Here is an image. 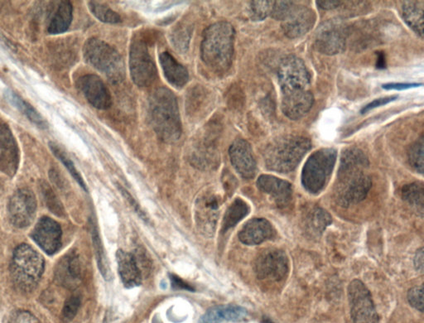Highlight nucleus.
<instances>
[{"label":"nucleus","mask_w":424,"mask_h":323,"mask_svg":"<svg viewBox=\"0 0 424 323\" xmlns=\"http://www.w3.org/2000/svg\"><path fill=\"white\" fill-rule=\"evenodd\" d=\"M421 84H417V83H388L383 86V88L386 90H406L409 88H414V87H418Z\"/></svg>","instance_id":"de8ad7c7"},{"label":"nucleus","mask_w":424,"mask_h":323,"mask_svg":"<svg viewBox=\"0 0 424 323\" xmlns=\"http://www.w3.org/2000/svg\"><path fill=\"white\" fill-rule=\"evenodd\" d=\"M119 189L122 195H123L128 203L131 205V207H133L135 212L137 213V215L141 218L142 220L148 221V217L146 213L143 212L142 208L137 203L136 200H134L132 196L127 191L124 187H119Z\"/></svg>","instance_id":"c03bdc74"},{"label":"nucleus","mask_w":424,"mask_h":323,"mask_svg":"<svg viewBox=\"0 0 424 323\" xmlns=\"http://www.w3.org/2000/svg\"><path fill=\"white\" fill-rule=\"evenodd\" d=\"M8 208L12 224L17 228H24L32 224L36 215V196L31 190L19 189L12 196Z\"/></svg>","instance_id":"ddd939ff"},{"label":"nucleus","mask_w":424,"mask_h":323,"mask_svg":"<svg viewBox=\"0 0 424 323\" xmlns=\"http://www.w3.org/2000/svg\"><path fill=\"white\" fill-rule=\"evenodd\" d=\"M288 259L285 252L269 249L257 257L255 273L261 281H281L288 273Z\"/></svg>","instance_id":"f8f14e48"},{"label":"nucleus","mask_w":424,"mask_h":323,"mask_svg":"<svg viewBox=\"0 0 424 323\" xmlns=\"http://www.w3.org/2000/svg\"><path fill=\"white\" fill-rule=\"evenodd\" d=\"M295 3L292 1H273L270 16L276 20H283L291 10Z\"/></svg>","instance_id":"a19ab883"},{"label":"nucleus","mask_w":424,"mask_h":323,"mask_svg":"<svg viewBox=\"0 0 424 323\" xmlns=\"http://www.w3.org/2000/svg\"><path fill=\"white\" fill-rule=\"evenodd\" d=\"M342 3V1H327V0L317 1L318 7L324 10H334V8L339 7Z\"/></svg>","instance_id":"09e8293b"},{"label":"nucleus","mask_w":424,"mask_h":323,"mask_svg":"<svg viewBox=\"0 0 424 323\" xmlns=\"http://www.w3.org/2000/svg\"><path fill=\"white\" fill-rule=\"evenodd\" d=\"M257 187L263 193L272 196L279 207H285L291 202L292 187L288 181L274 176L261 175L258 178Z\"/></svg>","instance_id":"6ab92c4d"},{"label":"nucleus","mask_w":424,"mask_h":323,"mask_svg":"<svg viewBox=\"0 0 424 323\" xmlns=\"http://www.w3.org/2000/svg\"><path fill=\"white\" fill-rule=\"evenodd\" d=\"M409 303L418 311H423V286L414 287L408 292Z\"/></svg>","instance_id":"79ce46f5"},{"label":"nucleus","mask_w":424,"mask_h":323,"mask_svg":"<svg viewBox=\"0 0 424 323\" xmlns=\"http://www.w3.org/2000/svg\"><path fill=\"white\" fill-rule=\"evenodd\" d=\"M247 316L246 309L236 305H221L207 310L198 323H221L223 322H238Z\"/></svg>","instance_id":"a878e982"},{"label":"nucleus","mask_w":424,"mask_h":323,"mask_svg":"<svg viewBox=\"0 0 424 323\" xmlns=\"http://www.w3.org/2000/svg\"><path fill=\"white\" fill-rule=\"evenodd\" d=\"M4 97L7 102L17 109V111L23 113L27 119L33 124L38 126L39 129H47V121L43 118L40 113L35 109L31 104L26 102L15 90H6L4 91Z\"/></svg>","instance_id":"bb28decb"},{"label":"nucleus","mask_w":424,"mask_h":323,"mask_svg":"<svg viewBox=\"0 0 424 323\" xmlns=\"http://www.w3.org/2000/svg\"><path fill=\"white\" fill-rule=\"evenodd\" d=\"M397 98V95H395V97H384L375 100L374 102H370V104H367L366 107L363 108L361 110V113H366L367 112L373 110V109L386 106V104L393 102V100H395Z\"/></svg>","instance_id":"a18cd8bd"},{"label":"nucleus","mask_w":424,"mask_h":323,"mask_svg":"<svg viewBox=\"0 0 424 323\" xmlns=\"http://www.w3.org/2000/svg\"><path fill=\"white\" fill-rule=\"evenodd\" d=\"M191 33L190 29L186 26L178 25V27L174 28L170 39H171L175 49L182 54L189 49Z\"/></svg>","instance_id":"e433bc0d"},{"label":"nucleus","mask_w":424,"mask_h":323,"mask_svg":"<svg viewBox=\"0 0 424 323\" xmlns=\"http://www.w3.org/2000/svg\"><path fill=\"white\" fill-rule=\"evenodd\" d=\"M338 152L334 148H322L309 157L301 171V184L311 194L325 189L335 167Z\"/></svg>","instance_id":"0eeeda50"},{"label":"nucleus","mask_w":424,"mask_h":323,"mask_svg":"<svg viewBox=\"0 0 424 323\" xmlns=\"http://www.w3.org/2000/svg\"><path fill=\"white\" fill-rule=\"evenodd\" d=\"M45 269V259L31 246L24 244L15 249L10 274L16 289L24 292L33 291L40 281Z\"/></svg>","instance_id":"39448f33"},{"label":"nucleus","mask_w":424,"mask_h":323,"mask_svg":"<svg viewBox=\"0 0 424 323\" xmlns=\"http://www.w3.org/2000/svg\"><path fill=\"white\" fill-rule=\"evenodd\" d=\"M414 266L418 271H423V249L421 248L414 257Z\"/></svg>","instance_id":"8fccbe9b"},{"label":"nucleus","mask_w":424,"mask_h":323,"mask_svg":"<svg viewBox=\"0 0 424 323\" xmlns=\"http://www.w3.org/2000/svg\"><path fill=\"white\" fill-rule=\"evenodd\" d=\"M250 207L242 199H235L233 204L227 209L222 222V231L233 228L239 222L244 219L250 213Z\"/></svg>","instance_id":"c756f323"},{"label":"nucleus","mask_w":424,"mask_h":323,"mask_svg":"<svg viewBox=\"0 0 424 323\" xmlns=\"http://www.w3.org/2000/svg\"><path fill=\"white\" fill-rule=\"evenodd\" d=\"M313 103V95L309 90L296 91L283 95L282 111L288 119L297 120L307 115Z\"/></svg>","instance_id":"aec40b11"},{"label":"nucleus","mask_w":424,"mask_h":323,"mask_svg":"<svg viewBox=\"0 0 424 323\" xmlns=\"http://www.w3.org/2000/svg\"><path fill=\"white\" fill-rule=\"evenodd\" d=\"M118 271L122 283L127 289H132L141 285L142 273L138 265L136 257L131 253L119 250L116 253Z\"/></svg>","instance_id":"5701e85b"},{"label":"nucleus","mask_w":424,"mask_h":323,"mask_svg":"<svg viewBox=\"0 0 424 323\" xmlns=\"http://www.w3.org/2000/svg\"><path fill=\"white\" fill-rule=\"evenodd\" d=\"M170 279H171L172 287L174 290L194 291V287H191L189 283L182 281V278L177 276V275H170Z\"/></svg>","instance_id":"49530a36"},{"label":"nucleus","mask_w":424,"mask_h":323,"mask_svg":"<svg viewBox=\"0 0 424 323\" xmlns=\"http://www.w3.org/2000/svg\"><path fill=\"white\" fill-rule=\"evenodd\" d=\"M369 160L362 150L350 148L343 151L335 186V198L343 207L361 203L366 198L372 185L366 173Z\"/></svg>","instance_id":"f257e3e1"},{"label":"nucleus","mask_w":424,"mask_h":323,"mask_svg":"<svg viewBox=\"0 0 424 323\" xmlns=\"http://www.w3.org/2000/svg\"><path fill=\"white\" fill-rule=\"evenodd\" d=\"M423 136H421L416 142L414 143L408 151V159L411 167L415 171L421 174L423 173Z\"/></svg>","instance_id":"c9c22d12"},{"label":"nucleus","mask_w":424,"mask_h":323,"mask_svg":"<svg viewBox=\"0 0 424 323\" xmlns=\"http://www.w3.org/2000/svg\"><path fill=\"white\" fill-rule=\"evenodd\" d=\"M19 148L10 126L0 123V171L13 178L19 169Z\"/></svg>","instance_id":"4468645a"},{"label":"nucleus","mask_w":424,"mask_h":323,"mask_svg":"<svg viewBox=\"0 0 424 323\" xmlns=\"http://www.w3.org/2000/svg\"><path fill=\"white\" fill-rule=\"evenodd\" d=\"M278 77L283 95L307 90L311 76L303 60L291 55L282 61Z\"/></svg>","instance_id":"9b49d317"},{"label":"nucleus","mask_w":424,"mask_h":323,"mask_svg":"<svg viewBox=\"0 0 424 323\" xmlns=\"http://www.w3.org/2000/svg\"><path fill=\"white\" fill-rule=\"evenodd\" d=\"M274 228L270 222L263 218H255L248 221L239 233V239L246 246H258L273 237Z\"/></svg>","instance_id":"4be33fe9"},{"label":"nucleus","mask_w":424,"mask_h":323,"mask_svg":"<svg viewBox=\"0 0 424 323\" xmlns=\"http://www.w3.org/2000/svg\"><path fill=\"white\" fill-rule=\"evenodd\" d=\"M41 193L45 199V202L47 207L52 212H54L56 216H64L65 212L62 204L59 202V200L56 198L54 191L52 190L49 185L46 182L41 183L40 186Z\"/></svg>","instance_id":"4c0bfd02"},{"label":"nucleus","mask_w":424,"mask_h":323,"mask_svg":"<svg viewBox=\"0 0 424 323\" xmlns=\"http://www.w3.org/2000/svg\"><path fill=\"white\" fill-rule=\"evenodd\" d=\"M129 70L134 84L139 87L150 86L157 79L156 65L144 39L136 38L131 43Z\"/></svg>","instance_id":"6e6552de"},{"label":"nucleus","mask_w":424,"mask_h":323,"mask_svg":"<svg viewBox=\"0 0 424 323\" xmlns=\"http://www.w3.org/2000/svg\"><path fill=\"white\" fill-rule=\"evenodd\" d=\"M55 275L56 281L67 287H75L80 283L81 265L76 253H70L59 261Z\"/></svg>","instance_id":"b1692460"},{"label":"nucleus","mask_w":424,"mask_h":323,"mask_svg":"<svg viewBox=\"0 0 424 323\" xmlns=\"http://www.w3.org/2000/svg\"><path fill=\"white\" fill-rule=\"evenodd\" d=\"M93 239L100 271L106 281H111L112 279L111 265L109 264L107 255L104 252L102 239H100L98 231L94 226H93Z\"/></svg>","instance_id":"2f4dec72"},{"label":"nucleus","mask_w":424,"mask_h":323,"mask_svg":"<svg viewBox=\"0 0 424 323\" xmlns=\"http://www.w3.org/2000/svg\"><path fill=\"white\" fill-rule=\"evenodd\" d=\"M307 223L309 230L313 234L321 235L327 226L331 223V218L329 213L322 208L317 207L309 214Z\"/></svg>","instance_id":"473e14b6"},{"label":"nucleus","mask_w":424,"mask_h":323,"mask_svg":"<svg viewBox=\"0 0 424 323\" xmlns=\"http://www.w3.org/2000/svg\"><path fill=\"white\" fill-rule=\"evenodd\" d=\"M377 68L379 69H383L386 68V58H384V54L383 52H379L377 54Z\"/></svg>","instance_id":"3c124183"},{"label":"nucleus","mask_w":424,"mask_h":323,"mask_svg":"<svg viewBox=\"0 0 424 323\" xmlns=\"http://www.w3.org/2000/svg\"><path fill=\"white\" fill-rule=\"evenodd\" d=\"M423 1H406L402 8L405 23L421 38H423Z\"/></svg>","instance_id":"c85d7f7f"},{"label":"nucleus","mask_w":424,"mask_h":323,"mask_svg":"<svg viewBox=\"0 0 424 323\" xmlns=\"http://www.w3.org/2000/svg\"><path fill=\"white\" fill-rule=\"evenodd\" d=\"M264 323H273V322H270L269 320H266L264 321Z\"/></svg>","instance_id":"603ef678"},{"label":"nucleus","mask_w":424,"mask_h":323,"mask_svg":"<svg viewBox=\"0 0 424 323\" xmlns=\"http://www.w3.org/2000/svg\"><path fill=\"white\" fill-rule=\"evenodd\" d=\"M48 145H49L52 154L56 157V159L62 162L63 164L68 170V172L71 173V175L78 182V184L80 185L83 189L87 191L84 179L82 178L80 173L77 171V169L75 167V165H74L71 159H70L69 157L65 155V152L62 150V148L56 145V143L49 142L48 143Z\"/></svg>","instance_id":"72a5a7b5"},{"label":"nucleus","mask_w":424,"mask_h":323,"mask_svg":"<svg viewBox=\"0 0 424 323\" xmlns=\"http://www.w3.org/2000/svg\"><path fill=\"white\" fill-rule=\"evenodd\" d=\"M219 214V202L215 196H205L196 204V219L205 235H212Z\"/></svg>","instance_id":"412c9836"},{"label":"nucleus","mask_w":424,"mask_h":323,"mask_svg":"<svg viewBox=\"0 0 424 323\" xmlns=\"http://www.w3.org/2000/svg\"><path fill=\"white\" fill-rule=\"evenodd\" d=\"M159 62L166 80L170 85L177 89H181L189 81V73L187 69L179 63L168 52H162Z\"/></svg>","instance_id":"393cba45"},{"label":"nucleus","mask_w":424,"mask_h":323,"mask_svg":"<svg viewBox=\"0 0 424 323\" xmlns=\"http://www.w3.org/2000/svg\"><path fill=\"white\" fill-rule=\"evenodd\" d=\"M62 229L58 222L42 217L35 226L31 237L47 255L56 254L62 246Z\"/></svg>","instance_id":"f3484780"},{"label":"nucleus","mask_w":424,"mask_h":323,"mask_svg":"<svg viewBox=\"0 0 424 323\" xmlns=\"http://www.w3.org/2000/svg\"><path fill=\"white\" fill-rule=\"evenodd\" d=\"M148 113L152 129L162 141L177 142L182 135V122L176 97L166 87L152 93L148 104Z\"/></svg>","instance_id":"f03ea898"},{"label":"nucleus","mask_w":424,"mask_h":323,"mask_svg":"<svg viewBox=\"0 0 424 323\" xmlns=\"http://www.w3.org/2000/svg\"><path fill=\"white\" fill-rule=\"evenodd\" d=\"M348 29L340 19L324 22L315 34L314 46L322 54L333 56L346 49Z\"/></svg>","instance_id":"1a4fd4ad"},{"label":"nucleus","mask_w":424,"mask_h":323,"mask_svg":"<svg viewBox=\"0 0 424 323\" xmlns=\"http://www.w3.org/2000/svg\"><path fill=\"white\" fill-rule=\"evenodd\" d=\"M348 299L352 323H379V316L372 297L359 279H355L350 283Z\"/></svg>","instance_id":"9d476101"},{"label":"nucleus","mask_w":424,"mask_h":323,"mask_svg":"<svg viewBox=\"0 0 424 323\" xmlns=\"http://www.w3.org/2000/svg\"><path fill=\"white\" fill-rule=\"evenodd\" d=\"M8 323H41L31 313L17 311L12 314Z\"/></svg>","instance_id":"37998d69"},{"label":"nucleus","mask_w":424,"mask_h":323,"mask_svg":"<svg viewBox=\"0 0 424 323\" xmlns=\"http://www.w3.org/2000/svg\"><path fill=\"white\" fill-rule=\"evenodd\" d=\"M311 148V141L303 135H286L271 143L266 150V167L279 173L292 172Z\"/></svg>","instance_id":"20e7f679"},{"label":"nucleus","mask_w":424,"mask_h":323,"mask_svg":"<svg viewBox=\"0 0 424 323\" xmlns=\"http://www.w3.org/2000/svg\"><path fill=\"white\" fill-rule=\"evenodd\" d=\"M231 164L240 176L251 179L256 176L257 164L252 148L246 141L236 139L229 148Z\"/></svg>","instance_id":"a211bd4d"},{"label":"nucleus","mask_w":424,"mask_h":323,"mask_svg":"<svg viewBox=\"0 0 424 323\" xmlns=\"http://www.w3.org/2000/svg\"><path fill=\"white\" fill-rule=\"evenodd\" d=\"M235 31L228 22H218L205 29L201 58L216 72H225L233 64Z\"/></svg>","instance_id":"7ed1b4c3"},{"label":"nucleus","mask_w":424,"mask_h":323,"mask_svg":"<svg viewBox=\"0 0 424 323\" xmlns=\"http://www.w3.org/2000/svg\"><path fill=\"white\" fill-rule=\"evenodd\" d=\"M402 198L421 216L424 209V186L422 182H414L402 189Z\"/></svg>","instance_id":"7c9ffc66"},{"label":"nucleus","mask_w":424,"mask_h":323,"mask_svg":"<svg viewBox=\"0 0 424 323\" xmlns=\"http://www.w3.org/2000/svg\"><path fill=\"white\" fill-rule=\"evenodd\" d=\"M273 1H251L249 13L253 21H262L271 14Z\"/></svg>","instance_id":"58836bf2"},{"label":"nucleus","mask_w":424,"mask_h":323,"mask_svg":"<svg viewBox=\"0 0 424 323\" xmlns=\"http://www.w3.org/2000/svg\"><path fill=\"white\" fill-rule=\"evenodd\" d=\"M315 22L316 15L311 8L294 4L291 10L282 20L281 26L288 38H299L313 28Z\"/></svg>","instance_id":"dca6fc26"},{"label":"nucleus","mask_w":424,"mask_h":323,"mask_svg":"<svg viewBox=\"0 0 424 323\" xmlns=\"http://www.w3.org/2000/svg\"><path fill=\"white\" fill-rule=\"evenodd\" d=\"M83 56L87 64L104 74L113 84L125 78V65L118 51L99 38H91L83 47Z\"/></svg>","instance_id":"423d86ee"},{"label":"nucleus","mask_w":424,"mask_h":323,"mask_svg":"<svg viewBox=\"0 0 424 323\" xmlns=\"http://www.w3.org/2000/svg\"><path fill=\"white\" fill-rule=\"evenodd\" d=\"M81 307L80 296L74 294L70 297L64 304L62 317L65 322H69L76 317L79 308Z\"/></svg>","instance_id":"ea45409f"},{"label":"nucleus","mask_w":424,"mask_h":323,"mask_svg":"<svg viewBox=\"0 0 424 323\" xmlns=\"http://www.w3.org/2000/svg\"><path fill=\"white\" fill-rule=\"evenodd\" d=\"M77 86L91 106L98 110H107L112 104L110 90L104 81L94 74L79 78Z\"/></svg>","instance_id":"2eb2a0df"},{"label":"nucleus","mask_w":424,"mask_h":323,"mask_svg":"<svg viewBox=\"0 0 424 323\" xmlns=\"http://www.w3.org/2000/svg\"><path fill=\"white\" fill-rule=\"evenodd\" d=\"M88 7L91 14L103 23L119 24L121 22L120 16L106 4L90 1L88 2Z\"/></svg>","instance_id":"f704fd0d"},{"label":"nucleus","mask_w":424,"mask_h":323,"mask_svg":"<svg viewBox=\"0 0 424 323\" xmlns=\"http://www.w3.org/2000/svg\"><path fill=\"white\" fill-rule=\"evenodd\" d=\"M73 19V6L71 2H60L54 17L48 26L47 32L52 35H58L67 32Z\"/></svg>","instance_id":"cd10ccee"}]
</instances>
